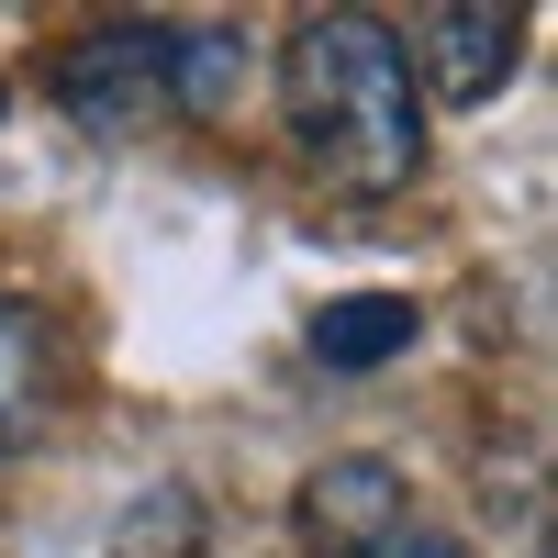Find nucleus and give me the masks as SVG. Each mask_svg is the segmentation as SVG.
<instances>
[{
	"mask_svg": "<svg viewBox=\"0 0 558 558\" xmlns=\"http://www.w3.org/2000/svg\"><path fill=\"white\" fill-rule=\"evenodd\" d=\"M279 112H291L302 168L347 202H391L425 168V89H413L402 34L368 12H324L279 45Z\"/></svg>",
	"mask_w": 558,
	"mask_h": 558,
	"instance_id": "f257e3e1",
	"label": "nucleus"
},
{
	"mask_svg": "<svg viewBox=\"0 0 558 558\" xmlns=\"http://www.w3.org/2000/svg\"><path fill=\"white\" fill-rule=\"evenodd\" d=\"M57 101L89 123V134H146L168 112V34L146 23H101L57 57Z\"/></svg>",
	"mask_w": 558,
	"mask_h": 558,
	"instance_id": "f03ea898",
	"label": "nucleus"
},
{
	"mask_svg": "<svg viewBox=\"0 0 558 558\" xmlns=\"http://www.w3.org/2000/svg\"><path fill=\"white\" fill-rule=\"evenodd\" d=\"M413 68H425V89L436 101H492L502 78H514V57H525V23L502 12V0H447V12H425L413 23V45H402Z\"/></svg>",
	"mask_w": 558,
	"mask_h": 558,
	"instance_id": "7ed1b4c3",
	"label": "nucleus"
},
{
	"mask_svg": "<svg viewBox=\"0 0 558 558\" xmlns=\"http://www.w3.org/2000/svg\"><path fill=\"white\" fill-rule=\"evenodd\" d=\"M402 525H413V502H402V481L380 470V458H347V470H324V481L302 492L313 558H357V547H380V536H402Z\"/></svg>",
	"mask_w": 558,
	"mask_h": 558,
	"instance_id": "20e7f679",
	"label": "nucleus"
},
{
	"mask_svg": "<svg viewBox=\"0 0 558 558\" xmlns=\"http://www.w3.org/2000/svg\"><path fill=\"white\" fill-rule=\"evenodd\" d=\"M246 78H257V45L246 34H223V23H202V34H168V112H202V123H223L246 101Z\"/></svg>",
	"mask_w": 558,
	"mask_h": 558,
	"instance_id": "39448f33",
	"label": "nucleus"
},
{
	"mask_svg": "<svg viewBox=\"0 0 558 558\" xmlns=\"http://www.w3.org/2000/svg\"><path fill=\"white\" fill-rule=\"evenodd\" d=\"M45 347H57L45 313L34 302H0V458L45 425V391H57V357H45Z\"/></svg>",
	"mask_w": 558,
	"mask_h": 558,
	"instance_id": "423d86ee",
	"label": "nucleus"
},
{
	"mask_svg": "<svg viewBox=\"0 0 558 558\" xmlns=\"http://www.w3.org/2000/svg\"><path fill=\"white\" fill-rule=\"evenodd\" d=\"M402 347H413V302H391V291H357V302L313 313V357L347 368V380H357V368H391Z\"/></svg>",
	"mask_w": 558,
	"mask_h": 558,
	"instance_id": "0eeeda50",
	"label": "nucleus"
},
{
	"mask_svg": "<svg viewBox=\"0 0 558 558\" xmlns=\"http://www.w3.org/2000/svg\"><path fill=\"white\" fill-rule=\"evenodd\" d=\"M357 558H470V547H447V536H425V525H402V536H380V547H357Z\"/></svg>",
	"mask_w": 558,
	"mask_h": 558,
	"instance_id": "6e6552de",
	"label": "nucleus"
}]
</instances>
